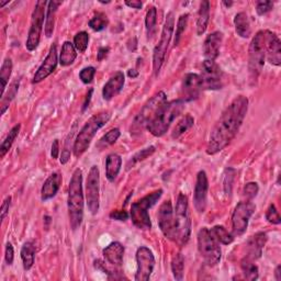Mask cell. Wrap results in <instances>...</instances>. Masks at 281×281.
Segmentation results:
<instances>
[{
	"mask_svg": "<svg viewBox=\"0 0 281 281\" xmlns=\"http://www.w3.org/2000/svg\"><path fill=\"white\" fill-rule=\"evenodd\" d=\"M248 110V99L245 96H237L212 129L207 146L208 155H215L228 146L239 133Z\"/></svg>",
	"mask_w": 281,
	"mask_h": 281,
	"instance_id": "6da1fadb",
	"label": "cell"
},
{
	"mask_svg": "<svg viewBox=\"0 0 281 281\" xmlns=\"http://www.w3.org/2000/svg\"><path fill=\"white\" fill-rule=\"evenodd\" d=\"M68 217L70 227L76 231L82 225L84 220V190H83V171L77 168L71 176L68 188Z\"/></svg>",
	"mask_w": 281,
	"mask_h": 281,
	"instance_id": "7a4b0ae2",
	"label": "cell"
},
{
	"mask_svg": "<svg viewBox=\"0 0 281 281\" xmlns=\"http://www.w3.org/2000/svg\"><path fill=\"white\" fill-rule=\"evenodd\" d=\"M185 109V103L182 99L165 103L156 112L153 119L148 122L146 129L156 138H161L168 131L174 122Z\"/></svg>",
	"mask_w": 281,
	"mask_h": 281,
	"instance_id": "3957f363",
	"label": "cell"
},
{
	"mask_svg": "<svg viewBox=\"0 0 281 281\" xmlns=\"http://www.w3.org/2000/svg\"><path fill=\"white\" fill-rule=\"evenodd\" d=\"M111 112L105 111L98 114L92 115V117L86 122L85 125L79 131L77 138L74 142L73 152L75 157H81L86 150L90 146L91 141L95 138V135L100 129L104 127L111 119Z\"/></svg>",
	"mask_w": 281,
	"mask_h": 281,
	"instance_id": "277c9868",
	"label": "cell"
},
{
	"mask_svg": "<svg viewBox=\"0 0 281 281\" xmlns=\"http://www.w3.org/2000/svg\"><path fill=\"white\" fill-rule=\"evenodd\" d=\"M188 198L179 193L174 211V236L172 242L183 247L188 243L191 234V221L189 217Z\"/></svg>",
	"mask_w": 281,
	"mask_h": 281,
	"instance_id": "5b68a950",
	"label": "cell"
},
{
	"mask_svg": "<svg viewBox=\"0 0 281 281\" xmlns=\"http://www.w3.org/2000/svg\"><path fill=\"white\" fill-rule=\"evenodd\" d=\"M163 190H156L147 196L143 197L131 206V212L130 217L133 222V224L140 229H149L152 227V222H150L149 214L147 212L148 209L155 206L158 200L161 199Z\"/></svg>",
	"mask_w": 281,
	"mask_h": 281,
	"instance_id": "8992f818",
	"label": "cell"
},
{
	"mask_svg": "<svg viewBox=\"0 0 281 281\" xmlns=\"http://www.w3.org/2000/svg\"><path fill=\"white\" fill-rule=\"evenodd\" d=\"M248 57V74L250 83L255 85L258 81L265 65V31H259L251 40L249 44Z\"/></svg>",
	"mask_w": 281,
	"mask_h": 281,
	"instance_id": "52a82bcc",
	"label": "cell"
},
{
	"mask_svg": "<svg viewBox=\"0 0 281 281\" xmlns=\"http://www.w3.org/2000/svg\"><path fill=\"white\" fill-rule=\"evenodd\" d=\"M198 248L208 266L214 267L220 263L222 257L220 243L207 227H202L198 232Z\"/></svg>",
	"mask_w": 281,
	"mask_h": 281,
	"instance_id": "ba28073f",
	"label": "cell"
},
{
	"mask_svg": "<svg viewBox=\"0 0 281 281\" xmlns=\"http://www.w3.org/2000/svg\"><path fill=\"white\" fill-rule=\"evenodd\" d=\"M167 103V96L164 91H160L155 93V95L150 98L148 101L144 105L141 112L136 115L133 123L131 125V134L139 135L143 132L144 129H146L148 122L153 119L156 112L160 110V108Z\"/></svg>",
	"mask_w": 281,
	"mask_h": 281,
	"instance_id": "9c48e42d",
	"label": "cell"
},
{
	"mask_svg": "<svg viewBox=\"0 0 281 281\" xmlns=\"http://www.w3.org/2000/svg\"><path fill=\"white\" fill-rule=\"evenodd\" d=\"M174 28H175V16H174V12L170 11L167 13L166 20H165L162 35H161V41L156 45L153 53V70L155 76H157L158 73H160V70L165 62V57H166L169 43L172 38V34H174Z\"/></svg>",
	"mask_w": 281,
	"mask_h": 281,
	"instance_id": "30bf717a",
	"label": "cell"
},
{
	"mask_svg": "<svg viewBox=\"0 0 281 281\" xmlns=\"http://www.w3.org/2000/svg\"><path fill=\"white\" fill-rule=\"evenodd\" d=\"M47 4L48 3L43 2V0H40V2L35 4L34 10L32 13V19H31V27H30V30H29L28 39L25 43L27 49L30 52L35 51L40 44L43 24H44V20L46 18L45 7Z\"/></svg>",
	"mask_w": 281,
	"mask_h": 281,
	"instance_id": "8fae6325",
	"label": "cell"
},
{
	"mask_svg": "<svg viewBox=\"0 0 281 281\" xmlns=\"http://www.w3.org/2000/svg\"><path fill=\"white\" fill-rule=\"evenodd\" d=\"M256 210V206L251 200L242 201L234 209L232 215V228L233 235L241 236L243 235L248 227V223Z\"/></svg>",
	"mask_w": 281,
	"mask_h": 281,
	"instance_id": "7c38bea8",
	"label": "cell"
},
{
	"mask_svg": "<svg viewBox=\"0 0 281 281\" xmlns=\"http://www.w3.org/2000/svg\"><path fill=\"white\" fill-rule=\"evenodd\" d=\"M99 185H100V171L97 166H91L87 183H86V200L91 214H97L100 208L99 198Z\"/></svg>",
	"mask_w": 281,
	"mask_h": 281,
	"instance_id": "4fadbf2b",
	"label": "cell"
},
{
	"mask_svg": "<svg viewBox=\"0 0 281 281\" xmlns=\"http://www.w3.org/2000/svg\"><path fill=\"white\" fill-rule=\"evenodd\" d=\"M136 264H138V270H136L134 279L136 281L149 280L155 267L153 251L146 246H141L136 250Z\"/></svg>",
	"mask_w": 281,
	"mask_h": 281,
	"instance_id": "5bb4252c",
	"label": "cell"
},
{
	"mask_svg": "<svg viewBox=\"0 0 281 281\" xmlns=\"http://www.w3.org/2000/svg\"><path fill=\"white\" fill-rule=\"evenodd\" d=\"M200 76L202 79V89L217 90L223 87L222 70L214 61L205 60Z\"/></svg>",
	"mask_w": 281,
	"mask_h": 281,
	"instance_id": "9a60e30c",
	"label": "cell"
},
{
	"mask_svg": "<svg viewBox=\"0 0 281 281\" xmlns=\"http://www.w3.org/2000/svg\"><path fill=\"white\" fill-rule=\"evenodd\" d=\"M158 225L163 232V234L172 241V236H174V209L170 200H166L160 207L157 214Z\"/></svg>",
	"mask_w": 281,
	"mask_h": 281,
	"instance_id": "2e32d148",
	"label": "cell"
},
{
	"mask_svg": "<svg viewBox=\"0 0 281 281\" xmlns=\"http://www.w3.org/2000/svg\"><path fill=\"white\" fill-rule=\"evenodd\" d=\"M202 89V79L198 74H187L182 84V99L184 103L197 99Z\"/></svg>",
	"mask_w": 281,
	"mask_h": 281,
	"instance_id": "e0dca14e",
	"label": "cell"
},
{
	"mask_svg": "<svg viewBox=\"0 0 281 281\" xmlns=\"http://www.w3.org/2000/svg\"><path fill=\"white\" fill-rule=\"evenodd\" d=\"M209 190V182L208 176L205 170H200L197 175V182L194 186V194L193 202L194 208L199 213H203L207 208V198Z\"/></svg>",
	"mask_w": 281,
	"mask_h": 281,
	"instance_id": "ac0fdd59",
	"label": "cell"
},
{
	"mask_svg": "<svg viewBox=\"0 0 281 281\" xmlns=\"http://www.w3.org/2000/svg\"><path fill=\"white\" fill-rule=\"evenodd\" d=\"M265 52L268 62L275 66L281 65V42L275 33L265 31Z\"/></svg>",
	"mask_w": 281,
	"mask_h": 281,
	"instance_id": "d6986e66",
	"label": "cell"
},
{
	"mask_svg": "<svg viewBox=\"0 0 281 281\" xmlns=\"http://www.w3.org/2000/svg\"><path fill=\"white\" fill-rule=\"evenodd\" d=\"M57 62H59V60H57V46L54 43L51 48H49V52L45 57L44 62L41 64V66L37 70V73H35L33 77V84L41 83L49 75L53 74V71L56 69Z\"/></svg>",
	"mask_w": 281,
	"mask_h": 281,
	"instance_id": "ffe728a7",
	"label": "cell"
},
{
	"mask_svg": "<svg viewBox=\"0 0 281 281\" xmlns=\"http://www.w3.org/2000/svg\"><path fill=\"white\" fill-rule=\"evenodd\" d=\"M223 41V33L220 31L212 32L208 35L203 43V55L206 60L215 61L220 55V47Z\"/></svg>",
	"mask_w": 281,
	"mask_h": 281,
	"instance_id": "44dd1931",
	"label": "cell"
},
{
	"mask_svg": "<svg viewBox=\"0 0 281 281\" xmlns=\"http://www.w3.org/2000/svg\"><path fill=\"white\" fill-rule=\"evenodd\" d=\"M266 243H267V234L264 232H258L250 236L246 243V257L253 261L261 258Z\"/></svg>",
	"mask_w": 281,
	"mask_h": 281,
	"instance_id": "7402d4cb",
	"label": "cell"
},
{
	"mask_svg": "<svg viewBox=\"0 0 281 281\" xmlns=\"http://www.w3.org/2000/svg\"><path fill=\"white\" fill-rule=\"evenodd\" d=\"M125 83V77L122 71L115 73L109 81L106 83L103 89V97L107 101H109L113 97H115L123 88Z\"/></svg>",
	"mask_w": 281,
	"mask_h": 281,
	"instance_id": "603a6c76",
	"label": "cell"
},
{
	"mask_svg": "<svg viewBox=\"0 0 281 281\" xmlns=\"http://www.w3.org/2000/svg\"><path fill=\"white\" fill-rule=\"evenodd\" d=\"M106 261L112 266H121L123 263L124 246L120 242H113L103 251Z\"/></svg>",
	"mask_w": 281,
	"mask_h": 281,
	"instance_id": "cb8c5ba5",
	"label": "cell"
},
{
	"mask_svg": "<svg viewBox=\"0 0 281 281\" xmlns=\"http://www.w3.org/2000/svg\"><path fill=\"white\" fill-rule=\"evenodd\" d=\"M62 185V176L60 174H52L46 180L44 185H43L41 189V200L47 201L56 196V193L59 192L60 187Z\"/></svg>",
	"mask_w": 281,
	"mask_h": 281,
	"instance_id": "d4e9b609",
	"label": "cell"
},
{
	"mask_svg": "<svg viewBox=\"0 0 281 281\" xmlns=\"http://www.w3.org/2000/svg\"><path fill=\"white\" fill-rule=\"evenodd\" d=\"M122 167V158L118 154L108 155L106 160V176L110 183L117 179Z\"/></svg>",
	"mask_w": 281,
	"mask_h": 281,
	"instance_id": "484cf974",
	"label": "cell"
},
{
	"mask_svg": "<svg viewBox=\"0 0 281 281\" xmlns=\"http://www.w3.org/2000/svg\"><path fill=\"white\" fill-rule=\"evenodd\" d=\"M62 2H49L47 4V9H46V18H45V29L44 32L46 38H51L54 32V25H55V17L56 12L59 7L62 5Z\"/></svg>",
	"mask_w": 281,
	"mask_h": 281,
	"instance_id": "4316f807",
	"label": "cell"
},
{
	"mask_svg": "<svg viewBox=\"0 0 281 281\" xmlns=\"http://www.w3.org/2000/svg\"><path fill=\"white\" fill-rule=\"evenodd\" d=\"M209 20H210V3L205 0V2L200 4V8L198 12V19H197L198 35H202L207 31Z\"/></svg>",
	"mask_w": 281,
	"mask_h": 281,
	"instance_id": "83f0119b",
	"label": "cell"
},
{
	"mask_svg": "<svg viewBox=\"0 0 281 281\" xmlns=\"http://www.w3.org/2000/svg\"><path fill=\"white\" fill-rule=\"evenodd\" d=\"M234 25L235 31L241 38L247 39L251 34V28L249 23L248 16L245 12H239L234 17Z\"/></svg>",
	"mask_w": 281,
	"mask_h": 281,
	"instance_id": "f1b7e54d",
	"label": "cell"
},
{
	"mask_svg": "<svg viewBox=\"0 0 281 281\" xmlns=\"http://www.w3.org/2000/svg\"><path fill=\"white\" fill-rule=\"evenodd\" d=\"M77 57V49L74 46V43L69 41L64 42L62 46V51L60 54V64L62 66L66 67L73 64Z\"/></svg>",
	"mask_w": 281,
	"mask_h": 281,
	"instance_id": "f546056e",
	"label": "cell"
},
{
	"mask_svg": "<svg viewBox=\"0 0 281 281\" xmlns=\"http://www.w3.org/2000/svg\"><path fill=\"white\" fill-rule=\"evenodd\" d=\"M241 269L243 271V275L245 279H247L249 281H255L259 277V271L258 267L254 264L253 259H250L248 257L245 256L242 262H241Z\"/></svg>",
	"mask_w": 281,
	"mask_h": 281,
	"instance_id": "4dcf8cb0",
	"label": "cell"
},
{
	"mask_svg": "<svg viewBox=\"0 0 281 281\" xmlns=\"http://www.w3.org/2000/svg\"><path fill=\"white\" fill-rule=\"evenodd\" d=\"M19 86H20V79H14V81L9 85V89L7 91L5 95L2 97V115L5 114V112L8 110V108L11 104L12 100L14 99V97L17 96L18 90H19Z\"/></svg>",
	"mask_w": 281,
	"mask_h": 281,
	"instance_id": "1f68e13d",
	"label": "cell"
},
{
	"mask_svg": "<svg viewBox=\"0 0 281 281\" xmlns=\"http://www.w3.org/2000/svg\"><path fill=\"white\" fill-rule=\"evenodd\" d=\"M21 259L23 263L24 270H30L34 264V255H35V247L31 242H27L22 248H21Z\"/></svg>",
	"mask_w": 281,
	"mask_h": 281,
	"instance_id": "d6a6232c",
	"label": "cell"
},
{
	"mask_svg": "<svg viewBox=\"0 0 281 281\" xmlns=\"http://www.w3.org/2000/svg\"><path fill=\"white\" fill-rule=\"evenodd\" d=\"M20 129H21V124L14 125L10 130V132L8 133V135H7L6 138H5V140L3 141L2 145H0V156H2V158H4L5 155L9 152V149L11 148L12 144L14 143V141H16V139L18 138V135L20 133Z\"/></svg>",
	"mask_w": 281,
	"mask_h": 281,
	"instance_id": "836d02e7",
	"label": "cell"
},
{
	"mask_svg": "<svg viewBox=\"0 0 281 281\" xmlns=\"http://www.w3.org/2000/svg\"><path fill=\"white\" fill-rule=\"evenodd\" d=\"M194 124V119L191 117L190 114H187L186 117H184L182 120H180L176 126L174 127L171 132V138L172 139H178L182 136L185 132L188 131L189 129H191Z\"/></svg>",
	"mask_w": 281,
	"mask_h": 281,
	"instance_id": "e575fe53",
	"label": "cell"
},
{
	"mask_svg": "<svg viewBox=\"0 0 281 281\" xmlns=\"http://www.w3.org/2000/svg\"><path fill=\"white\" fill-rule=\"evenodd\" d=\"M120 135H121V132H120V130L118 127H114V129L110 130L109 132H108L107 134H105L103 138L99 140L96 147L101 150V149L107 148L108 146L113 145V144L119 140Z\"/></svg>",
	"mask_w": 281,
	"mask_h": 281,
	"instance_id": "d590c367",
	"label": "cell"
},
{
	"mask_svg": "<svg viewBox=\"0 0 281 281\" xmlns=\"http://www.w3.org/2000/svg\"><path fill=\"white\" fill-rule=\"evenodd\" d=\"M171 271L174 278L177 281H182L184 279L185 271V258L182 253H178L174 256L171 261Z\"/></svg>",
	"mask_w": 281,
	"mask_h": 281,
	"instance_id": "8d00e7d4",
	"label": "cell"
},
{
	"mask_svg": "<svg viewBox=\"0 0 281 281\" xmlns=\"http://www.w3.org/2000/svg\"><path fill=\"white\" fill-rule=\"evenodd\" d=\"M210 231H211V233L214 235L215 239L219 241L220 244L229 245V244H232L234 241V235L231 234L224 226L215 225Z\"/></svg>",
	"mask_w": 281,
	"mask_h": 281,
	"instance_id": "74e56055",
	"label": "cell"
},
{
	"mask_svg": "<svg viewBox=\"0 0 281 281\" xmlns=\"http://www.w3.org/2000/svg\"><path fill=\"white\" fill-rule=\"evenodd\" d=\"M12 73V61L9 57L4 61L2 68H0V82H2V97L5 95V90L8 85L9 78Z\"/></svg>",
	"mask_w": 281,
	"mask_h": 281,
	"instance_id": "f35d334b",
	"label": "cell"
},
{
	"mask_svg": "<svg viewBox=\"0 0 281 281\" xmlns=\"http://www.w3.org/2000/svg\"><path fill=\"white\" fill-rule=\"evenodd\" d=\"M109 24V20H108V17L103 12H98L95 16L92 17V19L89 21V27L92 29L93 31L100 32L105 30V29Z\"/></svg>",
	"mask_w": 281,
	"mask_h": 281,
	"instance_id": "ab89813d",
	"label": "cell"
},
{
	"mask_svg": "<svg viewBox=\"0 0 281 281\" xmlns=\"http://www.w3.org/2000/svg\"><path fill=\"white\" fill-rule=\"evenodd\" d=\"M89 44V34L86 31L78 32L74 37V46L79 53H85Z\"/></svg>",
	"mask_w": 281,
	"mask_h": 281,
	"instance_id": "60d3db41",
	"label": "cell"
},
{
	"mask_svg": "<svg viewBox=\"0 0 281 281\" xmlns=\"http://www.w3.org/2000/svg\"><path fill=\"white\" fill-rule=\"evenodd\" d=\"M155 147L154 146H149V147H146V148H144L142 149L141 152L139 153H136L131 160H130V162L127 163V169H130L131 167H133L135 164H138L140 162H143V161H145L147 157L149 156H152L154 153H155Z\"/></svg>",
	"mask_w": 281,
	"mask_h": 281,
	"instance_id": "b9f144b4",
	"label": "cell"
},
{
	"mask_svg": "<svg viewBox=\"0 0 281 281\" xmlns=\"http://www.w3.org/2000/svg\"><path fill=\"white\" fill-rule=\"evenodd\" d=\"M188 19H189V14L185 13L182 14V16L179 17L178 22H177V27H176V33H175V40H174V45L177 46L180 42V39H182L183 34L186 30L187 24H188Z\"/></svg>",
	"mask_w": 281,
	"mask_h": 281,
	"instance_id": "7bdbcfd3",
	"label": "cell"
},
{
	"mask_svg": "<svg viewBox=\"0 0 281 281\" xmlns=\"http://www.w3.org/2000/svg\"><path fill=\"white\" fill-rule=\"evenodd\" d=\"M156 21H157V10L155 7H150L147 10L146 17H145V25H146V31L148 34V38L153 34L155 27H156Z\"/></svg>",
	"mask_w": 281,
	"mask_h": 281,
	"instance_id": "ee69618b",
	"label": "cell"
},
{
	"mask_svg": "<svg viewBox=\"0 0 281 281\" xmlns=\"http://www.w3.org/2000/svg\"><path fill=\"white\" fill-rule=\"evenodd\" d=\"M234 178H235V170L233 168H227L225 170L224 182H223V184H224V191L226 193V196H228V197L232 194Z\"/></svg>",
	"mask_w": 281,
	"mask_h": 281,
	"instance_id": "f6af8a7d",
	"label": "cell"
},
{
	"mask_svg": "<svg viewBox=\"0 0 281 281\" xmlns=\"http://www.w3.org/2000/svg\"><path fill=\"white\" fill-rule=\"evenodd\" d=\"M75 129H76V123L74 124L73 129H71L70 133L68 134V136L66 138V141H65V147L62 152V156H61V164L65 165L70 158V147H69V142L73 140V136L75 134Z\"/></svg>",
	"mask_w": 281,
	"mask_h": 281,
	"instance_id": "bcb514c9",
	"label": "cell"
},
{
	"mask_svg": "<svg viewBox=\"0 0 281 281\" xmlns=\"http://www.w3.org/2000/svg\"><path fill=\"white\" fill-rule=\"evenodd\" d=\"M266 220H267L269 223H271V224H276V225L281 223L280 215L277 211L276 206L273 203H271L267 209V212H266Z\"/></svg>",
	"mask_w": 281,
	"mask_h": 281,
	"instance_id": "7dc6e473",
	"label": "cell"
},
{
	"mask_svg": "<svg viewBox=\"0 0 281 281\" xmlns=\"http://www.w3.org/2000/svg\"><path fill=\"white\" fill-rule=\"evenodd\" d=\"M96 75V68L92 66L85 67L79 73V78L84 84H90L93 81V77Z\"/></svg>",
	"mask_w": 281,
	"mask_h": 281,
	"instance_id": "c3c4849f",
	"label": "cell"
},
{
	"mask_svg": "<svg viewBox=\"0 0 281 281\" xmlns=\"http://www.w3.org/2000/svg\"><path fill=\"white\" fill-rule=\"evenodd\" d=\"M259 191V187L256 183H248L244 187V196L247 200H253Z\"/></svg>",
	"mask_w": 281,
	"mask_h": 281,
	"instance_id": "681fc988",
	"label": "cell"
},
{
	"mask_svg": "<svg viewBox=\"0 0 281 281\" xmlns=\"http://www.w3.org/2000/svg\"><path fill=\"white\" fill-rule=\"evenodd\" d=\"M273 8L272 2H258L256 5V11L258 16H264L270 12Z\"/></svg>",
	"mask_w": 281,
	"mask_h": 281,
	"instance_id": "f907efd6",
	"label": "cell"
},
{
	"mask_svg": "<svg viewBox=\"0 0 281 281\" xmlns=\"http://www.w3.org/2000/svg\"><path fill=\"white\" fill-rule=\"evenodd\" d=\"M5 259L6 263L8 264L9 266L12 265L13 259H14V250H13V246L11 243H7L6 244V250H5Z\"/></svg>",
	"mask_w": 281,
	"mask_h": 281,
	"instance_id": "816d5d0a",
	"label": "cell"
},
{
	"mask_svg": "<svg viewBox=\"0 0 281 281\" xmlns=\"http://www.w3.org/2000/svg\"><path fill=\"white\" fill-rule=\"evenodd\" d=\"M11 205V197H7L2 205V209H0V219L4 221L7 215L9 213V208Z\"/></svg>",
	"mask_w": 281,
	"mask_h": 281,
	"instance_id": "f5cc1de1",
	"label": "cell"
},
{
	"mask_svg": "<svg viewBox=\"0 0 281 281\" xmlns=\"http://www.w3.org/2000/svg\"><path fill=\"white\" fill-rule=\"evenodd\" d=\"M110 218L112 220H117V221H126L129 219V213L124 210L112 211L110 213Z\"/></svg>",
	"mask_w": 281,
	"mask_h": 281,
	"instance_id": "db71d44e",
	"label": "cell"
},
{
	"mask_svg": "<svg viewBox=\"0 0 281 281\" xmlns=\"http://www.w3.org/2000/svg\"><path fill=\"white\" fill-rule=\"evenodd\" d=\"M60 155V141L59 140H54L52 144V150H51V156L53 160H56Z\"/></svg>",
	"mask_w": 281,
	"mask_h": 281,
	"instance_id": "11a10c76",
	"label": "cell"
},
{
	"mask_svg": "<svg viewBox=\"0 0 281 281\" xmlns=\"http://www.w3.org/2000/svg\"><path fill=\"white\" fill-rule=\"evenodd\" d=\"M109 51H110L109 47H100L98 53H97V60L99 62L104 61L106 59V57H107L108 53H109Z\"/></svg>",
	"mask_w": 281,
	"mask_h": 281,
	"instance_id": "9f6ffc18",
	"label": "cell"
},
{
	"mask_svg": "<svg viewBox=\"0 0 281 281\" xmlns=\"http://www.w3.org/2000/svg\"><path fill=\"white\" fill-rule=\"evenodd\" d=\"M125 5L127 7H130V8H133V9H141L142 8V2H140V0H132V2H125Z\"/></svg>",
	"mask_w": 281,
	"mask_h": 281,
	"instance_id": "6f0895ef",
	"label": "cell"
},
{
	"mask_svg": "<svg viewBox=\"0 0 281 281\" xmlns=\"http://www.w3.org/2000/svg\"><path fill=\"white\" fill-rule=\"evenodd\" d=\"M92 91H93V89H90V90H89V92L87 93V96H86L85 103H84V107H83V111H85V110L87 109V108H88V105H89V103H90V99H91Z\"/></svg>",
	"mask_w": 281,
	"mask_h": 281,
	"instance_id": "680465c9",
	"label": "cell"
},
{
	"mask_svg": "<svg viewBox=\"0 0 281 281\" xmlns=\"http://www.w3.org/2000/svg\"><path fill=\"white\" fill-rule=\"evenodd\" d=\"M280 270H281V266L278 265L277 267H276V269H275V278H276L277 281L281 280V272H280Z\"/></svg>",
	"mask_w": 281,
	"mask_h": 281,
	"instance_id": "91938a15",
	"label": "cell"
},
{
	"mask_svg": "<svg viewBox=\"0 0 281 281\" xmlns=\"http://www.w3.org/2000/svg\"><path fill=\"white\" fill-rule=\"evenodd\" d=\"M127 75H129V77H131V78H136L139 76V71L135 70V69H129Z\"/></svg>",
	"mask_w": 281,
	"mask_h": 281,
	"instance_id": "94428289",
	"label": "cell"
},
{
	"mask_svg": "<svg viewBox=\"0 0 281 281\" xmlns=\"http://www.w3.org/2000/svg\"><path fill=\"white\" fill-rule=\"evenodd\" d=\"M223 5H224V6H226V7H231V6H232L233 5V3L232 2H223Z\"/></svg>",
	"mask_w": 281,
	"mask_h": 281,
	"instance_id": "6125c7cd",
	"label": "cell"
},
{
	"mask_svg": "<svg viewBox=\"0 0 281 281\" xmlns=\"http://www.w3.org/2000/svg\"><path fill=\"white\" fill-rule=\"evenodd\" d=\"M7 4H9V2H6V3H0V7H4L5 5H7Z\"/></svg>",
	"mask_w": 281,
	"mask_h": 281,
	"instance_id": "be15d7a7",
	"label": "cell"
},
{
	"mask_svg": "<svg viewBox=\"0 0 281 281\" xmlns=\"http://www.w3.org/2000/svg\"><path fill=\"white\" fill-rule=\"evenodd\" d=\"M100 3H101V4H109L110 2H100Z\"/></svg>",
	"mask_w": 281,
	"mask_h": 281,
	"instance_id": "e7e4bbea",
	"label": "cell"
}]
</instances>
